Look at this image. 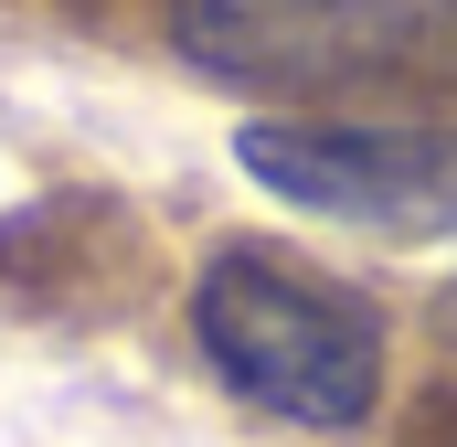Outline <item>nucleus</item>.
Returning <instances> with one entry per match:
<instances>
[{"mask_svg":"<svg viewBox=\"0 0 457 447\" xmlns=\"http://www.w3.org/2000/svg\"><path fill=\"white\" fill-rule=\"evenodd\" d=\"M192 341L224 394L277 426L341 437L383 405V309L287 245H213L192 277Z\"/></svg>","mask_w":457,"mask_h":447,"instance_id":"f257e3e1","label":"nucleus"},{"mask_svg":"<svg viewBox=\"0 0 457 447\" xmlns=\"http://www.w3.org/2000/svg\"><path fill=\"white\" fill-rule=\"evenodd\" d=\"M447 331H457V299H447Z\"/></svg>","mask_w":457,"mask_h":447,"instance_id":"20e7f679","label":"nucleus"},{"mask_svg":"<svg viewBox=\"0 0 457 447\" xmlns=\"http://www.w3.org/2000/svg\"><path fill=\"white\" fill-rule=\"evenodd\" d=\"M234 160L255 192L394 245L457 234V128L426 117H245Z\"/></svg>","mask_w":457,"mask_h":447,"instance_id":"7ed1b4c3","label":"nucleus"},{"mask_svg":"<svg viewBox=\"0 0 457 447\" xmlns=\"http://www.w3.org/2000/svg\"><path fill=\"white\" fill-rule=\"evenodd\" d=\"M170 43L245 97H372L457 75V0H170Z\"/></svg>","mask_w":457,"mask_h":447,"instance_id":"f03ea898","label":"nucleus"}]
</instances>
